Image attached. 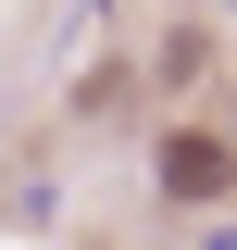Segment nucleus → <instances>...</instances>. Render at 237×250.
I'll use <instances>...</instances> for the list:
<instances>
[{"mask_svg": "<svg viewBox=\"0 0 237 250\" xmlns=\"http://www.w3.org/2000/svg\"><path fill=\"white\" fill-rule=\"evenodd\" d=\"M225 188H237V150H225V138H162V200L200 213V200H225Z\"/></svg>", "mask_w": 237, "mask_h": 250, "instance_id": "f257e3e1", "label": "nucleus"}, {"mask_svg": "<svg viewBox=\"0 0 237 250\" xmlns=\"http://www.w3.org/2000/svg\"><path fill=\"white\" fill-rule=\"evenodd\" d=\"M225 13H237V0H225Z\"/></svg>", "mask_w": 237, "mask_h": 250, "instance_id": "f03ea898", "label": "nucleus"}]
</instances>
